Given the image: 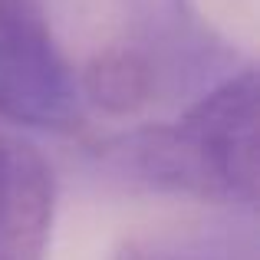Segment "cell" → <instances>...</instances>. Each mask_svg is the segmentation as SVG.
<instances>
[{"label": "cell", "mask_w": 260, "mask_h": 260, "mask_svg": "<svg viewBox=\"0 0 260 260\" xmlns=\"http://www.w3.org/2000/svg\"><path fill=\"white\" fill-rule=\"evenodd\" d=\"M128 181L214 204L257 201V70L231 73L172 125H145L106 145Z\"/></svg>", "instance_id": "cell-1"}, {"label": "cell", "mask_w": 260, "mask_h": 260, "mask_svg": "<svg viewBox=\"0 0 260 260\" xmlns=\"http://www.w3.org/2000/svg\"><path fill=\"white\" fill-rule=\"evenodd\" d=\"M56 178L33 142L0 122V260H46Z\"/></svg>", "instance_id": "cell-3"}, {"label": "cell", "mask_w": 260, "mask_h": 260, "mask_svg": "<svg viewBox=\"0 0 260 260\" xmlns=\"http://www.w3.org/2000/svg\"><path fill=\"white\" fill-rule=\"evenodd\" d=\"M112 260H204L198 254H184L175 247H161V244H145V241H125L112 254Z\"/></svg>", "instance_id": "cell-5"}, {"label": "cell", "mask_w": 260, "mask_h": 260, "mask_svg": "<svg viewBox=\"0 0 260 260\" xmlns=\"http://www.w3.org/2000/svg\"><path fill=\"white\" fill-rule=\"evenodd\" d=\"M79 102V79L40 0H0V122L70 132Z\"/></svg>", "instance_id": "cell-2"}, {"label": "cell", "mask_w": 260, "mask_h": 260, "mask_svg": "<svg viewBox=\"0 0 260 260\" xmlns=\"http://www.w3.org/2000/svg\"><path fill=\"white\" fill-rule=\"evenodd\" d=\"M158 86V73L139 46H109L79 73V92L106 115H132L145 109Z\"/></svg>", "instance_id": "cell-4"}]
</instances>
